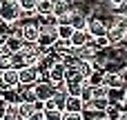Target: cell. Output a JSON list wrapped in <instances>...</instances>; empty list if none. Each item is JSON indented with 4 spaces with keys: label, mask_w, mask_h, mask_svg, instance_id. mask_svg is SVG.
Returning a JSON list of instances; mask_svg holds the SVG:
<instances>
[{
    "label": "cell",
    "mask_w": 127,
    "mask_h": 120,
    "mask_svg": "<svg viewBox=\"0 0 127 120\" xmlns=\"http://www.w3.org/2000/svg\"><path fill=\"white\" fill-rule=\"evenodd\" d=\"M103 78H105V71H100V69H94V71H92V76L87 78V82H89L92 87H96V85H103Z\"/></svg>",
    "instance_id": "d6986e66"
},
{
    "label": "cell",
    "mask_w": 127,
    "mask_h": 120,
    "mask_svg": "<svg viewBox=\"0 0 127 120\" xmlns=\"http://www.w3.org/2000/svg\"><path fill=\"white\" fill-rule=\"evenodd\" d=\"M92 98H94V87H92L89 82H83V87H80V100L87 102V100H92Z\"/></svg>",
    "instance_id": "ffe728a7"
},
{
    "label": "cell",
    "mask_w": 127,
    "mask_h": 120,
    "mask_svg": "<svg viewBox=\"0 0 127 120\" xmlns=\"http://www.w3.org/2000/svg\"><path fill=\"white\" fill-rule=\"evenodd\" d=\"M87 20H89V13L78 4V7H71L69 13L63 20H58V24H71V29H85L87 27Z\"/></svg>",
    "instance_id": "6da1fadb"
},
{
    "label": "cell",
    "mask_w": 127,
    "mask_h": 120,
    "mask_svg": "<svg viewBox=\"0 0 127 120\" xmlns=\"http://www.w3.org/2000/svg\"><path fill=\"white\" fill-rule=\"evenodd\" d=\"M71 33H74L71 24H58V27H56V36H58V40H69Z\"/></svg>",
    "instance_id": "ac0fdd59"
},
{
    "label": "cell",
    "mask_w": 127,
    "mask_h": 120,
    "mask_svg": "<svg viewBox=\"0 0 127 120\" xmlns=\"http://www.w3.org/2000/svg\"><path fill=\"white\" fill-rule=\"evenodd\" d=\"M36 2L38 0H18V7L22 11V18H33L36 16Z\"/></svg>",
    "instance_id": "9a60e30c"
},
{
    "label": "cell",
    "mask_w": 127,
    "mask_h": 120,
    "mask_svg": "<svg viewBox=\"0 0 127 120\" xmlns=\"http://www.w3.org/2000/svg\"><path fill=\"white\" fill-rule=\"evenodd\" d=\"M9 67H13L11 56H9V53H0V71H2V69H9Z\"/></svg>",
    "instance_id": "7402d4cb"
},
{
    "label": "cell",
    "mask_w": 127,
    "mask_h": 120,
    "mask_svg": "<svg viewBox=\"0 0 127 120\" xmlns=\"http://www.w3.org/2000/svg\"><path fill=\"white\" fill-rule=\"evenodd\" d=\"M2 120H16L18 118V111H16V105H9L7 109H4V114L0 116Z\"/></svg>",
    "instance_id": "44dd1931"
},
{
    "label": "cell",
    "mask_w": 127,
    "mask_h": 120,
    "mask_svg": "<svg viewBox=\"0 0 127 120\" xmlns=\"http://www.w3.org/2000/svg\"><path fill=\"white\" fill-rule=\"evenodd\" d=\"M9 2H18V0H9Z\"/></svg>",
    "instance_id": "f1b7e54d"
},
{
    "label": "cell",
    "mask_w": 127,
    "mask_h": 120,
    "mask_svg": "<svg viewBox=\"0 0 127 120\" xmlns=\"http://www.w3.org/2000/svg\"><path fill=\"white\" fill-rule=\"evenodd\" d=\"M54 11V0H38L36 2V16H51Z\"/></svg>",
    "instance_id": "2e32d148"
},
{
    "label": "cell",
    "mask_w": 127,
    "mask_h": 120,
    "mask_svg": "<svg viewBox=\"0 0 127 120\" xmlns=\"http://www.w3.org/2000/svg\"><path fill=\"white\" fill-rule=\"evenodd\" d=\"M123 36H125V31L121 27H116V24H109L107 27L105 38L109 40V47H123Z\"/></svg>",
    "instance_id": "52a82bcc"
},
{
    "label": "cell",
    "mask_w": 127,
    "mask_h": 120,
    "mask_svg": "<svg viewBox=\"0 0 127 120\" xmlns=\"http://www.w3.org/2000/svg\"><path fill=\"white\" fill-rule=\"evenodd\" d=\"M69 9H71V4L67 2V0H54V16L58 18V20H63L67 13H69Z\"/></svg>",
    "instance_id": "5bb4252c"
},
{
    "label": "cell",
    "mask_w": 127,
    "mask_h": 120,
    "mask_svg": "<svg viewBox=\"0 0 127 120\" xmlns=\"http://www.w3.org/2000/svg\"><path fill=\"white\" fill-rule=\"evenodd\" d=\"M31 94H33V100H40V102H45V100H49V98L56 94V87H54L49 80L40 78L38 82H33V85H31Z\"/></svg>",
    "instance_id": "3957f363"
},
{
    "label": "cell",
    "mask_w": 127,
    "mask_h": 120,
    "mask_svg": "<svg viewBox=\"0 0 127 120\" xmlns=\"http://www.w3.org/2000/svg\"><path fill=\"white\" fill-rule=\"evenodd\" d=\"M83 107H85V102H83L78 96H67V98H65V107H63V111H67V114H80Z\"/></svg>",
    "instance_id": "7c38bea8"
},
{
    "label": "cell",
    "mask_w": 127,
    "mask_h": 120,
    "mask_svg": "<svg viewBox=\"0 0 127 120\" xmlns=\"http://www.w3.org/2000/svg\"><path fill=\"white\" fill-rule=\"evenodd\" d=\"M123 47H127V31H125V36H123Z\"/></svg>",
    "instance_id": "4316f807"
},
{
    "label": "cell",
    "mask_w": 127,
    "mask_h": 120,
    "mask_svg": "<svg viewBox=\"0 0 127 120\" xmlns=\"http://www.w3.org/2000/svg\"><path fill=\"white\" fill-rule=\"evenodd\" d=\"M63 120H83L80 114H67V111H63Z\"/></svg>",
    "instance_id": "d4e9b609"
},
{
    "label": "cell",
    "mask_w": 127,
    "mask_h": 120,
    "mask_svg": "<svg viewBox=\"0 0 127 120\" xmlns=\"http://www.w3.org/2000/svg\"><path fill=\"white\" fill-rule=\"evenodd\" d=\"M20 49H22V38H20V36H7V38H4V42H2V53L13 56V53H18Z\"/></svg>",
    "instance_id": "ba28073f"
},
{
    "label": "cell",
    "mask_w": 127,
    "mask_h": 120,
    "mask_svg": "<svg viewBox=\"0 0 127 120\" xmlns=\"http://www.w3.org/2000/svg\"><path fill=\"white\" fill-rule=\"evenodd\" d=\"M16 120H27V118H16Z\"/></svg>",
    "instance_id": "83f0119b"
},
{
    "label": "cell",
    "mask_w": 127,
    "mask_h": 120,
    "mask_svg": "<svg viewBox=\"0 0 127 120\" xmlns=\"http://www.w3.org/2000/svg\"><path fill=\"white\" fill-rule=\"evenodd\" d=\"M18 87V69L9 67L0 71V91L2 89H16Z\"/></svg>",
    "instance_id": "8992f818"
},
{
    "label": "cell",
    "mask_w": 127,
    "mask_h": 120,
    "mask_svg": "<svg viewBox=\"0 0 127 120\" xmlns=\"http://www.w3.org/2000/svg\"><path fill=\"white\" fill-rule=\"evenodd\" d=\"M45 120H63V111L54 109V111H45Z\"/></svg>",
    "instance_id": "603a6c76"
},
{
    "label": "cell",
    "mask_w": 127,
    "mask_h": 120,
    "mask_svg": "<svg viewBox=\"0 0 127 120\" xmlns=\"http://www.w3.org/2000/svg\"><path fill=\"white\" fill-rule=\"evenodd\" d=\"M125 89H127V87H125ZM125 89H107V96H105V98H107V102H109V105H118V107H121V105L127 100Z\"/></svg>",
    "instance_id": "4fadbf2b"
},
{
    "label": "cell",
    "mask_w": 127,
    "mask_h": 120,
    "mask_svg": "<svg viewBox=\"0 0 127 120\" xmlns=\"http://www.w3.org/2000/svg\"><path fill=\"white\" fill-rule=\"evenodd\" d=\"M69 42H71V47H74V49H78V47H83V45L94 42V38H92V36H89L85 29H74V33H71Z\"/></svg>",
    "instance_id": "30bf717a"
},
{
    "label": "cell",
    "mask_w": 127,
    "mask_h": 120,
    "mask_svg": "<svg viewBox=\"0 0 127 120\" xmlns=\"http://www.w3.org/2000/svg\"><path fill=\"white\" fill-rule=\"evenodd\" d=\"M20 18H22V11H20L18 2H9V0L0 2V20L2 22H18Z\"/></svg>",
    "instance_id": "277c9868"
},
{
    "label": "cell",
    "mask_w": 127,
    "mask_h": 120,
    "mask_svg": "<svg viewBox=\"0 0 127 120\" xmlns=\"http://www.w3.org/2000/svg\"><path fill=\"white\" fill-rule=\"evenodd\" d=\"M96 53H98V49L94 47V42L83 45V47H78V49H74V51H71V56H74V58H78V60H94V58H96Z\"/></svg>",
    "instance_id": "9c48e42d"
},
{
    "label": "cell",
    "mask_w": 127,
    "mask_h": 120,
    "mask_svg": "<svg viewBox=\"0 0 127 120\" xmlns=\"http://www.w3.org/2000/svg\"><path fill=\"white\" fill-rule=\"evenodd\" d=\"M103 85H105L107 89H125V87H127L125 82H123V78L118 76V71H105Z\"/></svg>",
    "instance_id": "8fae6325"
},
{
    "label": "cell",
    "mask_w": 127,
    "mask_h": 120,
    "mask_svg": "<svg viewBox=\"0 0 127 120\" xmlns=\"http://www.w3.org/2000/svg\"><path fill=\"white\" fill-rule=\"evenodd\" d=\"M109 22H112V18H109V20H105L103 16H89L85 31H87L92 38H100V36H105V33H107V27H109Z\"/></svg>",
    "instance_id": "7a4b0ae2"
},
{
    "label": "cell",
    "mask_w": 127,
    "mask_h": 120,
    "mask_svg": "<svg viewBox=\"0 0 127 120\" xmlns=\"http://www.w3.org/2000/svg\"><path fill=\"white\" fill-rule=\"evenodd\" d=\"M38 80H40V69L38 67H20L18 69V85L20 87H31Z\"/></svg>",
    "instance_id": "5b68a950"
},
{
    "label": "cell",
    "mask_w": 127,
    "mask_h": 120,
    "mask_svg": "<svg viewBox=\"0 0 127 120\" xmlns=\"http://www.w3.org/2000/svg\"><path fill=\"white\" fill-rule=\"evenodd\" d=\"M123 116H125V114H123V109H121L118 105H109V107L103 111V118L105 120H121Z\"/></svg>",
    "instance_id": "e0dca14e"
},
{
    "label": "cell",
    "mask_w": 127,
    "mask_h": 120,
    "mask_svg": "<svg viewBox=\"0 0 127 120\" xmlns=\"http://www.w3.org/2000/svg\"><path fill=\"white\" fill-rule=\"evenodd\" d=\"M27 120H45V111H38V109H33L31 114H29V118Z\"/></svg>",
    "instance_id": "cb8c5ba5"
},
{
    "label": "cell",
    "mask_w": 127,
    "mask_h": 120,
    "mask_svg": "<svg viewBox=\"0 0 127 120\" xmlns=\"http://www.w3.org/2000/svg\"><path fill=\"white\" fill-rule=\"evenodd\" d=\"M118 76L123 78V82H125V85H127V65H123V67L118 69Z\"/></svg>",
    "instance_id": "484cf974"
}]
</instances>
